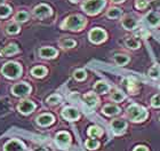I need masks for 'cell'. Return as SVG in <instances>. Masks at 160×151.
Returning a JSON list of instances; mask_svg holds the SVG:
<instances>
[{
	"mask_svg": "<svg viewBox=\"0 0 160 151\" xmlns=\"http://www.w3.org/2000/svg\"><path fill=\"white\" fill-rule=\"evenodd\" d=\"M87 21L86 18L81 15H71L67 17L63 21V23L61 24V28L64 30H70V31H80L82 30L85 25H86Z\"/></svg>",
	"mask_w": 160,
	"mask_h": 151,
	"instance_id": "obj_1",
	"label": "cell"
},
{
	"mask_svg": "<svg viewBox=\"0 0 160 151\" xmlns=\"http://www.w3.org/2000/svg\"><path fill=\"white\" fill-rule=\"evenodd\" d=\"M127 116L132 121L140 123L148 118V111L145 110V108L141 107L138 104H132L127 108Z\"/></svg>",
	"mask_w": 160,
	"mask_h": 151,
	"instance_id": "obj_2",
	"label": "cell"
},
{
	"mask_svg": "<svg viewBox=\"0 0 160 151\" xmlns=\"http://www.w3.org/2000/svg\"><path fill=\"white\" fill-rule=\"evenodd\" d=\"M107 6V0H86L82 3V9L88 15H96Z\"/></svg>",
	"mask_w": 160,
	"mask_h": 151,
	"instance_id": "obj_3",
	"label": "cell"
},
{
	"mask_svg": "<svg viewBox=\"0 0 160 151\" xmlns=\"http://www.w3.org/2000/svg\"><path fill=\"white\" fill-rule=\"evenodd\" d=\"M1 72L5 77L10 78V79H15V78L20 77L22 73V68L18 63L15 62H8L2 67Z\"/></svg>",
	"mask_w": 160,
	"mask_h": 151,
	"instance_id": "obj_4",
	"label": "cell"
},
{
	"mask_svg": "<svg viewBox=\"0 0 160 151\" xmlns=\"http://www.w3.org/2000/svg\"><path fill=\"white\" fill-rule=\"evenodd\" d=\"M121 25L123 29H126L128 31L135 30L138 27V20L136 16H134L132 14H127L121 17Z\"/></svg>",
	"mask_w": 160,
	"mask_h": 151,
	"instance_id": "obj_5",
	"label": "cell"
},
{
	"mask_svg": "<svg viewBox=\"0 0 160 151\" xmlns=\"http://www.w3.org/2000/svg\"><path fill=\"white\" fill-rule=\"evenodd\" d=\"M89 40L94 44H101L107 39V32L101 28H94L89 32Z\"/></svg>",
	"mask_w": 160,
	"mask_h": 151,
	"instance_id": "obj_6",
	"label": "cell"
},
{
	"mask_svg": "<svg viewBox=\"0 0 160 151\" xmlns=\"http://www.w3.org/2000/svg\"><path fill=\"white\" fill-rule=\"evenodd\" d=\"M52 14H53L52 8H50L48 5H45V3L38 5V6L33 9V15L37 17V18H40V20L52 16Z\"/></svg>",
	"mask_w": 160,
	"mask_h": 151,
	"instance_id": "obj_7",
	"label": "cell"
},
{
	"mask_svg": "<svg viewBox=\"0 0 160 151\" xmlns=\"http://www.w3.org/2000/svg\"><path fill=\"white\" fill-rule=\"evenodd\" d=\"M31 92V87L27 83H20V84L14 85L12 88V93L16 96H25Z\"/></svg>",
	"mask_w": 160,
	"mask_h": 151,
	"instance_id": "obj_8",
	"label": "cell"
},
{
	"mask_svg": "<svg viewBox=\"0 0 160 151\" xmlns=\"http://www.w3.org/2000/svg\"><path fill=\"white\" fill-rule=\"evenodd\" d=\"M145 21L151 28H158L160 27V13L158 12H149L145 15Z\"/></svg>",
	"mask_w": 160,
	"mask_h": 151,
	"instance_id": "obj_9",
	"label": "cell"
},
{
	"mask_svg": "<svg viewBox=\"0 0 160 151\" xmlns=\"http://www.w3.org/2000/svg\"><path fill=\"white\" fill-rule=\"evenodd\" d=\"M111 128L114 134H121L126 131L127 123L123 119H114L111 121Z\"/></svg>",
	"mask_w": 160,
	"mask_h": 151,
	"instance_id": "obj_10",
	"label": "cell"
},
{
	"mask_svg": "<svg viewBox=\"0 0 160 151\" xmlns=\"http://www.w3.org/2000/svg\"><path fill=\"white\" fill-rule=\"evenodd\" d=\"M5 151H25V147L18 140H12L5 144Z\"/></svg>",
	"mask_w": 160,
	"mask_h": 151,
	"instance_id": "obj_11",
	"label": "cell"
},
{
	"mask_svg": "<svg viewBox=\"0 0 160 151\" xmlns=\"http://www.w3.org/2000/svg\"><path fill=\"white\" fill-rule=\"evenodd\" d=\"M62 116H63L64 119L67 120H77L79 118V112H78L77 109H74L72 107H67L64 108L63 111H62Z\"/></svg>",
	"mask_w": 160,
	"mask_h": 151,
	"instance_id": "obj_12",
	"label": "cell"
},
{
	"mask_svg": "<svg viewBox=\"0 0 160 151\" xmlns=\"http://www.w3.org/2000/svg\"><path fill=\"white\" fill-rule=\"evenodd\" d=\"M34 109H36V104H34L33 102L29 101V100L22 101V102L18 104V111H20L21 113H23V114L31 113Z\"/></svg>",
	"mask_w": 160,
	"mask_h": 151,
	"instance_id": "obj_13",
	"label": "cell"
},
{
	"mask_svg": "<svg viewBox=\"0 0 160 151\" xmlns=\"http://www.w3.org/2000/svg\"><path fill=\"white\" fill-rule=\"evenodd\" d=\"M56 143L60 145L61 148H65L68 145L70 144V141H71V138L70 135L65 133V132H61L58 134L56 135Z\"/></svg>",
	"mask_w": 160,
	"mask_h": 151,
	"instance_id": "obj_14",
	"label": "cell"
},
{
	"mask_svg": "<svg viewBox=\"0 0 160 151\" xmlns=\"http://www.w3.org/2000/svg\"><path fill=\"white\" fill-rule=\"evenodd\" d=\"M39 55L42 58H54L57 56V50L53 47H41L39 49Z\"/></svg>",
	"mask_w": 160,
	"mask_h": 151,
	"instance_id": "obj_15",
	"label": "cell"
},
{
	"mask_svg": "<svg viewBox=\"0 0 160 151\" xmlns=\"http://www.w3.org/2000/svg\"><path fill=\"white\" fill-rule=\"evenodd\" d=\"M83 101H85V103L89 108L96 107L97 104H98V98H97V96L94 93H88V94L85 95L83 96Z\"/></svg>",
	"mask_w": 160,
	"mask_h": 151,
	"instance_id": "obj_16",
	"label": "cell"
},
{
	"mask_svg": "<svg viewBox=\"0 0 160 151\" xmlns=\"http://www.w3.org/2000/svg\"><path fill=\"white\" fill-rule=\"evenodd\" d=\"M54 121V117L52 114H41L37 118V123L40 125V126H48V125L53 124Z\"/></svg>",
	"mask_w": 160,
	"mask_h": 151,
	"instance_id": "obj_17",
	"label": "cell"
},
{
	"mask_svg": "<svg viewBox=\"0 0 160 151\" xmlns=\"http://www.w3.org/2000/svg\"><path fill=\"white\" fill-rule=\"evenodd\" d=\"M94 91L96 92L97 94H105L110 91V86L104 81H98L94 85Z\"/></svg>",
	"mask_w": 160,
	"mask_h": 151,
	"instance_id": "obj_18",
	"label": "cell"
},
{
	"mask_svg": "<svg viewBox=\"0 0 160 151\" xmlns=\"http://www.w3.org/2000/svg\"><path fill=\"white\" fill-rule=\"evenodd\" d=\"M18 53V47H17L16 45H8L6 47L3 48L1 52H0V55L1 56H10V55H14V54Z\"/></svg>",
	"mask_w": 160,
	"mask_h": 151,
	"instance_id": "obj_19",
	"label": "cell"
},
{
	"mask_svg": "<svg viewBox=\"0 0 160 151\" xmlns=\"http://www.w3.org/2000/svg\"><path fill=\"white\" fill-rule=\"evenodd\" d=\"M103 113L107 116H116V114L120 113V109L114 104H108L103 108Z\"/></svg>",
	"mask_w": 160,
	"mask_h": 151,
	"instance_id": "obj_20",
	"label": "cell"
},
{
	"mask_svg": "<svg viewBox=\"0 0 160 151\" xmlns=\"http://www.w3.org/2000/svg\"><path fill=\"white\" fill-rule=\"evenodd\" d=\"M113 60L117 65L123 67V65H126V64L129 62L130 58L128 55H126V54H117V55H114L113 56Z\"/></svg>",
	"mask_w": 160,
	"mask_h": 151,
	"instance_id": "obj_21",
	"label": "cell"
},
{
	"mask_svg": "<svg viewBox=\"0 0 160 151\" xmlns=\"http://www.w3.org/2000/svg\"><path fill=\"white\" fill-rule=\"evenodd\" d=\"M121 9L117 8V7H111L107 10V17L111 18V20H117L121 16Z\"/></svg>",
	"mask_w": 160,
	"mask_h": 151,
	"instance_id": "obj_22",
	"label": "cell"
},
{
	"mask_svg": "<svg viewBox=\"0 0 160 151\" xmlns=\"http://www.w3.org/2000/svg\"><path fill=\"white\" fill-rule=\"evenodd\" d=\"M125 45H126V47L129 48V49H137V48L140 47L141 44H140V40H137L136 38L129 37L125 40Z\"/></svg>",
	"mask_w": 160,
	"mask_h": 151,
	"instance_id": "obj_23",
	"label": "cell"
},
{
	"mask_svg": "<svg viewBox=\"0 0 160 151\" xmlns=\"http://www.w3.org/2000/svg\"><path fill=\"white\" fill-rule=\"evenodd\" d=\"M31 73L33 74L34 77L41 78V77H43V76H46L47 69L45 67H36L31 70Z\"/></svg>",
	"mask_w": 160,
	"mask_h": 151,
	"instance_id": "obj_24",
	"label": "cell"
},
{
	"mask_svg": "<svg viewBox=\"0 0 160 151\" xmlns=\"http://www.w3.org/2000/svg\"><path fill=\"white\" fill-rule=\"evenodd\" d=\"M149 76L151 78H153V79H158L160 78V67L157 65V64H154L152 67L149 69Z\"/></svg>",
	"mask_w": 160,
	"mask_h": 151,
	"instance_id": "obj_25",
	"label": "cell"
},
{
	"mask_svg": "<svg viewBox=\"0 0 160 151\" xmlns=\"http://www.w3.org/2000/svg\"><path fill=\"white\" fill-rule=\"evenodd\" d=\"M61 47L63 48H73L76 46V41L73 39H70V38H64L60 41Z\"/></svg>",
	"mask_w": 160,
	"mask_h": 151,
	"instance_id": "obj_26",
	"label": "cell"
},
{
	"mask_svg": "<svg viewBox=\"0 0 160 151\" xmlns=\"http://www.w3.org/2000/svg\"><path fill=\"white\" fill-rule=\"evenodd\" d=\"M110 98L113 102H121V101H123L125 100V94H123L122 92L121 91H114L112 94H111V96H110Z\"/></svg>",
	"mask_w": 160,
	"mask_h": 151,
	"instance_id": "obj_27",
	"label": "cell"
},
{
	"mask_svg": "<svg viewBox=\"0 0 160 151\" xmlns=\"http://www.w3.org/2000/svg\"><path fill=\"white\" fill-rule=\"evenodd\" d=\"M88 135L92 138H98L102 135V129L97 126H92V127L88 128Z\"/></svg>",
	"mask_w": 160,
	"mask_h": 151,
	"instance_id": "obj_28",
	"label": "cell"
},
{
	"mask_svg": "<svg viewBox=\"0 0 160 151\" xmlns=\"http://www.w3.org/2000/svg\"><path fill=\"white\" fill-rule=\"evenodd\" d=\"M20 25L18 24H16V23H9L8 25H7V32L9 34H16V33H18L20 32Z\"/></svg>",
	"mask_w": 160,
	"mask_h": 151,
	"instance_id": "obj_29",
	"label": "cell"
},
{
	"mask_svg": "<svg viewBox=\"0 0 160 151\" xmlns=\"http://www.w3.org/2000/svg\"><path fill=\"white\" fill-rule=\"evenodd\" d=\"M12 13V8L7 5H0V17H7Z\"/></svg>",
	"mask_w": 160,
	"mask_h": 151,
	"instance_id": "obj_30",
	"label": "cell"
},
{
	"mask_svg": "<svg viewBox=\"0 0 160 151\" xmlns=\"http://www.w3.org/2000/svg\"><path fill=\"white\" fill-rule=\"evenodd\" d=\"M15 20L17 21V22H27L28 20H29V14L27 13V12H18V13L15 15Z\"/></svg>",
	"mask_w": 160,
	"mask_h": 151,
	"instance_id": "obj_31",
	"label": "cell"
},
{
	"mask_svg": "<svg viewBox=\"0 0 160 151\" xmlns=\"http://www.w3.org/2000/svg\"><path fill=\"white\" fill-rule=\"evenodd\" d=\"M73 77L76 78V80L81 81V80H83V79H86L87 73L85 70H77V71H74Z\"/></svg>",
	"mask_w": 160,
	"mask_h": 151,
	"instance_id": "obj_32",
	"label": "cell"
},
{
	"mask_svg": "<svg viewBox=\"0 0 160 151\" xmlns=\"http://www.w3.org/2000/svg\"><path fill=\"white\" fill-rule=\"evenodd\" d=\"M98 145H100L98 141H96V140H94V138H89V140H87V141H86V147H87L88 149H90V150L97 149V148H98Z\"/></svg>",
	"mask_w": 160,
	"mask_h": 151,
	"instance_id": "obj_33",
	"label": "cell"
},
{
	"mask_svg": "<svg viewBox=\"0 0 160 151\" xmlns=\"http://www.w3.org/2000/svg\"><path fill=\"white\" fill-rule=\"evenodd\" d=\"M148 6H149V1H148V0H136V1H135V7H136L137 9L143 10V9H145Z\"/></svg>",
	"mask_w": 160,
	"mask_h": 151,
	"instance_id": "obj_34",
	"label": "cell"
},
{
	"mask_svg": "<svg viewBox=\"0 0 160 151\" xmlns=\"http://www.w3.org/2000/svg\"><path fill=\"white\" fill-rule=\"evenodd\" d=\"M60 102H61V96L57 94L50 95L49 98H47V103L52 104V105H54V104H58Z\"/></svg>",
	"mask_w": 160,
	"mask_h": 151,
	"instance_id": "obj_35",
	"label": "cell"
},
{
	"mask_svg": "<svg viewBox=\"0 0 160 151\" xmlns=\"http://www.w3.org/2000/svg\"><path fill=\"white\" fill-rule=\"evenodd\" d=\"M151 105L154 108H160V94L154 95L153 98H151Z\"/></svg>",
	"mask_w": 160,
	"mask_h": 151,
	"instance_id": "obj_36",
	"label": "cell"
},
{
	"mask_svg": "<svg viewBox=\"0 0 160 151\" xmlns=\"http://www.w3.org/2000/svg\"><path fill=\"white\" fill-rule=\"evenodd\" d=\"M134 151H148L147 147H144V145H138L136 148L134 149Z\"/></svg>",
	"mask_w": 160,
	"mask_h": 151,
	"instance_id": "obj_37",
	"label": "cell"
},
{
	"mask_svg": "<svg viewBox=\"0 0 160 151\" xmlns=\"http://www.w3.org/2000/svg\"><path fill=\"white\" fill-rule=\"evenodd\" d=\"M111 1L114 3H125L126 0H111Z\"/></svg>",
	"mask_w": 160,
	"mask_h": 151,
	"instance_id": "obj_38",
	"label": "cell"
},
{
	"mask_svg": "<svg viewBox=\"0 0 160 151\" xmlns=\"http://www.w3.org/2000/svg\"><path fill=\"white\" fill-rule=\"evenodd\" d=\"M33 151H47V150L45 148H36Z\"/></svg>",
	"mask_w": 160,
	"mask_h": 151,
	"instance_id": "obj_39",
	"label": "cell"
},
{
	"mask_svg": "<svg viewBox=\"0 0 160 151\" xmlns=\"http://www.w3.org/2000/svg\"><path fill=\"white\" fill-rule=\"evenodd\" d=\"M70 1L71 3H79L80 0H70Z\"/></svg>",
	"mask_w": 160,
	"mask_h": 151,
	"instance_id": "obj_40",
	"label": "cell"
},
{
	"mask_svg": "<svg viewBox=\"0 0 160 151\" xmlns=\"http://www.w3.org/2000/svg\"><path fill=\"white\" fill-rule=\"evenodd\" d=\"M2 1H5V0H0V3H2Z\"/></svg>",
	"mask_w": 160,
	"mask_h": 151,
	"instance_id": "obj_41",
	"label": "cell"
},
{
	"mask_svg": "<svg viewBox=\"0 0 160 151\" xmlns=\"http://www.w3.org/2000/svg\"><path fill=\"white\" fill-rule=\"evenodd\" d=\"M159 89H160V86H159Z\"/></svg>",
	"mask_w": 160,
	"mask_h": 151,
	"instance_id": "obj_42",
	"label": "cell"
},
{
	"mask_svg": "<svg viewBox=\"0 0 160 151\" xmlns=\"http://www.w3.org/2000/svg\"><path fill=\"white\" fill-rule=\"evenodd\" d=\"M159 120H160V118H159Z\"/></svg>",
	"mask_w": 160,
	"mask_h": 151,
	"instance_id": "obj_43",
	"label": "cell"
}]
</instances>
